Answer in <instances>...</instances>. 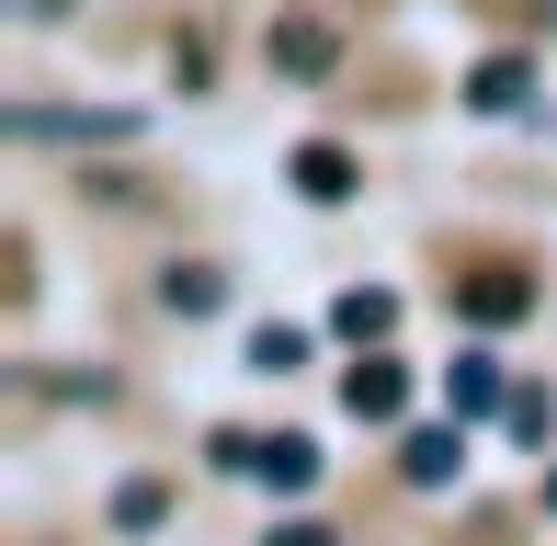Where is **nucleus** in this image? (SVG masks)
Here are the masks:
<instances>
[{
    "label": "nucleus",
    "mask_w": 557,
    "mask_h": 546,
    "mask_svg": "<svg viewBox=\"0 0 557 546\" xmlns=\"http://www.w3.org/2000/svg\"><path fill=\"white\" fill-rule=\"evenodd\" d=\"M296 194H308V206H342V194H352V148L308 137V148H296Z\"/></svg>",
    "instance_id": "6e6552de"
},
{
    "label": "nucleus",
    "mask_w": 557,
    "mask_h": 546,
    "mask_svg": "<svg viewBox=\"0 0 557 546\" xmlns=\"http://www.w3.org/2000/svg\"><path fill=\"white\" fill-rule=\"evenodd\" d=\"M12 137L23 148H46V137H103V148H125V137H137V114H58V103H12Z\"/></svg>",
    "instance_id": "7ed1b4c3"
},
{
    "label": "nucleus",
    "mask_w": 557,
    "mask_h": 546,
    "mask_svg": "<svg viewBox=\"0 0 557 546\" xmlns=\"http://www.w3.org/2000/svg\"><path fill=\"white\" fill-rule=\"evenodd\" d=\"M444 410H455V421H490V410H512L500 364H490V353H455V364H444Z\"/></svg>",
    "instance_id": "39448f33"
},
{
    "label": "nucleus",
    "mask_w": 557,
    "mask_h": 546,
    "mask_svg": "<svg viewBox=\"0 0 557 546\" xmlns=\"http://www.w3.org/2000/svg\"><path fill=\"white\" fill-rule=\"evenodd\" d=\"M262 58L285 69V80H331V69H342V35H331L319 12H285V23L262 35Z\"/></svg>",
    "instance_id": "f03ea898"
},
{
    "label": "nucleus",
    "mask_w": 557,
    "mask_h": 546,
    "mask_svg": "<svg viewBox=\"0 0 557 546\" xmlns=\"http://www.w3.org/2000/svg\"><path fill=\"white\" fill-rule=\"evenodd\" d=\"M546 512H557V467H546Z\"/></svg>",
    "instance_id": "2eb2a0df"
},
{
    "label": "nucleus",
    "mask_w": 557,
    "mask_h": 546,
    "mask_svg": "<svg viewBox=\"0 0 557 546\" xmlns=\"http://www.w3.org/2000/svg\"><path fill=\"white\" fill-rule=\"evenodd\" d=\"M342 410H352V421H398V410H410V376H398L387 353L352 364V376H342Z\"/></svg>",
    "instance_id": "423d86ee"
},
{
    "label": "nucleus",
    "mask_w": 557,
    "mask_h": 546,
    "mask_svg": "<svg viewBox=\"0 0 557 546\" xmlns=\"http://www.w3.org/2000/svg\"><path fill=\"white\" fill-rule=\"evenodd\" d=\"M12 12H23V23H58V12H69V0H12Z\"/></svg>",
    "instance_id": "4468645a"
},
{
    "label": "nucleus",
    "mask_w": 557,
    "mask_h": 546,
    "mask_svg": "<svg viewBox=\"0 0 557 546\" xmlns=\"http://www.w3.org/2000/svg\"><path fill=\"white\" fill-rule=\"evenodd\" d=\"M216 467H239V479H273V489H308L319 479V444L308 433H216Z\"/></svg>",
    "instance_id": "f257e3e1"
},
{
    "label": "nucleus",
    "mask_w": 557,
    "mask_h": 546,
    "mask_svg": "<svg viewBox=\"0 0 557 546\" xmlns=\"http://www.w3.org/2000/svg\"><path fill=\"white\" fill-rule=\"evenodd\" d=\"M331 331H342V342H387V331H398V296H387V285H352L342 308H331Z\"/></svg>",
    "instance_id": "9b49d317"
},
{
    "label": "nucleus",
    "mask_w": 557,
    "mask_h": 546,
    "mask_svg": "<svg viewBox=\"0 0 557 546\" xmlns=\"http://www.w3.org/2000/svg\"><path fill=\"white\" fill-rule=\"evenodd\" d=\"M262 546H342V535H331V524H273Z\"/></svg>",
    "instance_id": "ddd939ff"
},
{
    "label": "nucleus",
    "mask_w": 557,
    "mask_h": 546,
    "mask_svg": "<svg viewBox=\"0 0 557 546\" xmlns=\"http://www.w3.org/2000/svg\"><path fill=\"white\" fill-rule=\"evenodd\" d=\"M523 308H535V285H523V273H467V319H478V331H512Z\"/></svg>",
    "instance_id": "0eeeda50"
},
{
    "label": "nucleus",
    "mask_w": 557,
    "mask_h": 546,
    "mask_svg": "<svg viewBox=\"0 0 557 546\" xmlns=\"http://www.w3.org/2000/svg\"><path fill=\"white\" fill-rule=\"evenodd\" d=\"M160 308H171V319H206V308H227V273H206V262H171V273H160Z\"/></svg>",
    "instance_id": "9d476101"
},
{
    "label": "nucleus",
    "mask_w": 557,
    "mask_h": 546,
    "mask_svg": "<svg viewBox=\"0 0 557 546\" xmlns=\"http://www.w3.org/2000/svg\"><path fill=\"white\" fill-rule=\"evenodd\" d=\"M523 91H535V69H523V58H478L467 103H478V114H523Z\"/></svg>",
    "instance_id": "1a4fd4ad"
},
{
    "label": "nucleus",
    "mask_w": 557,
    "mask_h": 546,
    "mask_svg": "<svg viewBox=\"0 0 557 546\" xmlns=\"http://www.w3.org/2000/svg\"><path fill=\"white\" fill-rule=\"evenodd\" d=\"M250 364H262V376H285V364H308V342H296V331H262V342H250Z\"/></svg>",
    "instance_id": "f8f14e48"
},
{
    "label": "nucleus",
    "mask_w": 557,
    "mask_h": 546,
    "mask_svg": "<svg viewBox=\"0 0 557 546\" xmlns=\"http://www.w3.org/2000/svg\"><path fill=\"white\" fill-rule=\"evenodd\" d=\"M455 467H467V421H433V433L398 444V479H410V489H444Z\"/></svg>",
    "instance_id": "20e7f679"
}]
</instances>
